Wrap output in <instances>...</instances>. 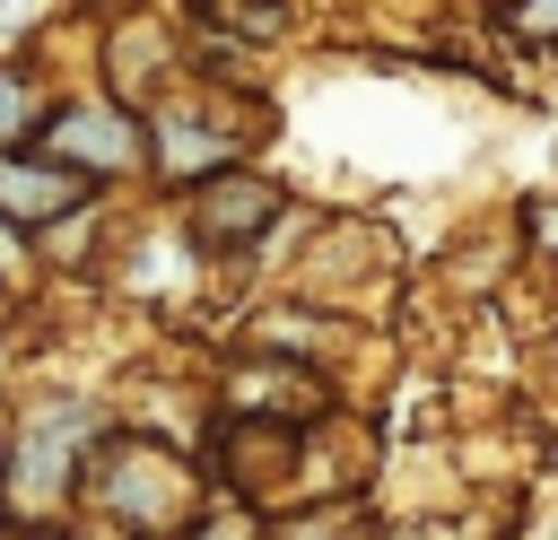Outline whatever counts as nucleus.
I'll return each instance as SVG.
<instances>
[{
    "mask_svg": "<svg viewBox=\"0 0 558 540\" xmlns=\"http://www.w3.org/2000/svg\"><path fill=\"white\" fill-rule=\"evenodd\" d=\"M26 122H35V87H26L17 70H0V148H9Z\"/></svg>",
    "mask_w": 558,
    "mask_h": 540,
    "instance_id": "423d86ee",
    "label": "nucleus"
},
{
    "mask_svg": "<svg viewBox=\"0 0 558 540\" xmlns=\"http://www.w3.org/2000/svg\"><path fill=\"white\" fill-rule=\"evenodd\" d=\"M523 26L532 35H558V0H523Z\"/></svg>",
    "mask_w": 558,
    "mask_h": 540,
    "instance_id": "0eeeda50",
    "label": "nucleus"
},
{
    "mask_svg": "<svg viewBox=\"0 0 558 540\" xmlns=\"http://www.w3.org/2000/svg\"><path fill=\"white\" fill-rule=\"evenodd\" d=\"M96 479H105V496H113L131 523H174L183 496H192L183 462H166V453H148V444H113V453L96 462Z\"/></svg>",
    "mask_w": 558,
    "mask_h": 540,
    "instance_id": "f257e3e1",
    "label": "nucleus"
},
{
    "mask_svg": "<svg viewBox=\"0 0 558 540\" xmlns=\"http://www.w3.org/2000/svg\"><path fill=\"white\" fill-rule=\"evenodd\" d=\"M87 444V409H52V418H35V435H26V453H17V514H52L61 505V479H70V453Z\"/></svg>",
    "mask_w": 558,
    "mask_h": 540,
    "instance_id": "f03ea898",
    "label": "nucleus"
},
{
    "mask_svg": "<svg viewBox=\"0 0 558 540\" xmlns=\"http://www.w3.org/2000/svg\"><path fill=\"white\" fill-rule=\"evenodd\" d=\"M270 209H279V192H270V183L227 174V183H209V192H201V218H192V226H201L209 244H235V235H262V226H270Z\"/></svg>",
    "mask_w": 558,
    "mask_h": 540,
    "instance_id": "20e7f679",
    "label": "nucleus"
},
{
    "mask_svg": "<svg viewBox=\"0 0 558 540\" xmlns=\"http://www.w3.org/2000/svg\"><path fill=\"white\" fill-rule=\"evenodd\" d=\"M52 148H61V157H78V165H105V174L140 165V131H131L122 113H96V105L61 113V122H52Z\"/></svg>",
    "mask_w": 558,
    "mask_h": 540,
    "instance_id": "7ed1b4c3",
    "label": "nucleus"
},
{
    "mask_svg": "<svg viewBox=\"0 0 558 540\" xmlns=\"http://www.w3.org/2000/svg\"><path fill=\"white\" fill-rule=\"evenodd\" d=\"M78 209V174L61 165H17L0 148V218H70Z\"/></svg>",
    "mask_w": 558,
    "mask_h": 540,
    "instance_id": "39448f33",
    "label": "nucleus"
}]
</instances>
